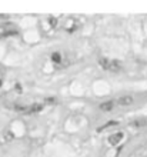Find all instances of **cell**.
I'll use <instances>...</instances> for the list:
<instances>
[{"label":"cell","mask_w":147,"mask_h":157,"mask_svg":"<svg viewBox=\"0 0 147 157\" xmlns=\"http://www.w3.org/2000/svg\"><path fill=\"white\" fill-rule=\"evenodd\" d=\"M100 66L107 71H111V73H117V71L122 70V64L118 60H110V59H106V57H102L99 60Z\"/></svg>","instance_id":"obj_1"},{"label":"cell","mask_w":147,"mask_h":157,"mask_svg":"<svg viewBox=\"0 0 147 157\" xmlns=\"http://www.w3.org/2000/svg\"><path fill=\"white\" fill-rule=\"evenodd\" d=\"M17 32L12 27V25H3L0 26V39L7 37V36H12V34H16Z\"/></svg>","instance_id":"obj_2"},{"label":"cell","mask_w":147,"mask_h":157,"mask_svg":"<svg viewBox=\"0 0 147 157\" xmlns=\"http://www.w3.org/2000/svg\"><path fill=\"white\" fill-rule=\"evenodd\" d=\"M131 103H133V97L131 96H123V97H118L116 100V104H118V106H130Z\"/></svg>","instance_id":"obj_3"},{"label":"cell","mask_w":147,"mask_h":157,"mask_svg":"<svg viewBox=\"0 0 147 157\" xmlns=\"http://www.w3.org/2000/svg\"><path fill=\"white\" fill-rule=\"evenodd\" d=\"M123 134L122 132H118V133H116V134H111L110 137H109V143H110L111 146H116V144H118L120 141H122V139H123Z\"/></svg>","instance_id":"obj_4"},{"label":"cell","mask_w":147,"mask_h":157,"mask_svg":"<svg viewBox=\"0 0 147 157\" xmlns=\"http://www.w3.org/2000/svg\"><path fill=\"white\" fill-rule=\"evenodd\" d=\"M116 106V101H113V100H110V101H104V103L100 104V110H103V112H110V110H113Z\"/></svg>","instance_id":"obj_5"},{"label":"cell","mask_w":147,"mask_h":157,"mask_svg":"<svg viewBox=\"0 0 147 157\" xmlns=\"http://www.w3.org/2000/svg\"><path fill=\"white\" fill-rule=\"evenodd\" d=\"M41 109H43V104H30V106H27V112H26V113L32 114V113L40 112Z\"/></svg>","instance_id":"obj_6"},{"label":"cell","mask_w":147,"mask_h":157,"mask_svg":"<svg viewBox=\"0 0 147 157\" xmlns=\"http://www.w3.org/2000/svg\"><path fill=\"white\" fill-rule=\"evenodd\" d=\"M52 60H53L54 63H60L61 62V56L59 53H53L52 54Z\"/></svg>","instance_id":"obj_7"},{"label":"cell","mask_w":147,"mask_h":157,"mask_svg":"<svg viewBox=\"0 0 147 157\" xmlns=\"http://www.w3.org/2000/svg\"><path fill=\"white\" fill-rule=\"evenodd\" d=\"M146 120H137V121H134V123H133V126H134V127H143V126H146Z\"/></svg>","instance_id":"obj_8"},{"label":"cell","mask_w":147,"mask_h":157,"mask_svg":"<svg viewBox=\"0 0 147 157\" xmlns=\"http://www.w3.org/2000/svg\"><path fill=\"white\" fill-rule=\"evenodd\" d=\"M46 103L50 104V103H56V99H49V100H46Z\"/></svg>","instance_id":"obj_9"},{"label":"cell","mask_w":147,"mask_h":157,"mask_svg":"<svg viewBox=\"0 0 147 157\" xmlns=\"http://www.w3.org/2000/svg\"><path fill=\"white\" fill-rule=\"evenodd\" d=\"M0 86H2V82H0Z\"/></svg>","instance_id":"obj_10"}]
</instances>
